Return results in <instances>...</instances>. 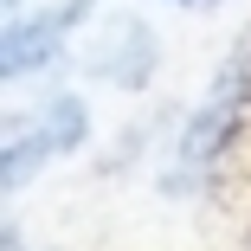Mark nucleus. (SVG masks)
<instances>
[{
    "mask_svg": "<svg viewBox=\"0 0 251 251\" xmlns=\"http://www.w3.org/2000/svg\"><path fill=\"white\" fill-rule=\"evenodd\" d=\"M245 103H251V32L226 52V65L213 71L206 97L187 110L174 148H168V174H161V193H193L200 180H206L219 168V155L232 148L238 123H245Z\"/></svg>",
    "mask_w": 251,
    "mask_h": 251,
    "instance_id": "obj_1",
    "label": "nucleus"
},
{
    "mask_svg": "<svg viewBox=\"0 0 251 251\" xmlns=\"http://www.w3.org/2000/svg\"><path fill=\"white\" fill-rule=\"evenodd\" d=\"M84 71L97 77V84H116V90H148L155 84V71H161V39H155V26H148L142 13H103V26H97L90 39H84Z\"/></svg>",
    "mask_w": 251,
    "mask_h": 251,
    "instance_id": "obj_2",
    "label": "nucleus"
},
{
    "mask_svg": "<svg viewBox=\"0 0 251 251\" xmlns=\"http://www.w3.org/2000/svg\"><path fill=\"white\" fill-rule=\"evenodd\" d=\"M90 13V0H65V7H26L7 20V39H0V71L7 77H32L45 65H58L71 26Z\"/></svg>",
    "mask_w": 251,
    "mask_h": 251,
    "instance_id": "obj_3",
    "label": "nucleus"
},
{
    "mask_svg": "<svg viewBox=\"0 0 251 251\" xmlns=\"http://www.w3.org/2000/svg\"><path fill=\"white\" fill-rule=\"evenodd\" d=\"M26 129L39 135L45 155H77V148L90 142V103H84L77 90H58V97H45V103L32 110Z\"/></svg>",
    "mask_w": 251,
    "mask_h": 251,
    "instance_id": "obj_4",
    "label": "nucleus"
},
{
    "mask_svg": "<svg viewBox=\"0 0 251 251\" xmlns=\"http://www.w3.org/2000/svg\"><path fill=\"white\" fill-rule=\"evenodd\" d=\"M45 161H52V155L39 148V135H32V129H26V135H13V142H7V168H0V187H7V193H20V187H26Z\"/></svg>",
    "mask_w": 251,
    "mask_h": 251,
    "instance_id": "obj_5",
    "label": "nucleus"
},
{
    "mask_svg": "<svg viewBox=\"0 0 251 251\" xmlns=\"http://www.w3.org/2000/svg\"><path fill=\"white\" fill-rule=\"evenodd\" d=\"M168 7H219V0H168Z\"/></svg>",
    "mask_w": 251,
    "mask_h": 251,
    "instance_id": "obj_6",
    "label": "nucleus"
},
{
    "mask_svg": "<svg viewBox=\"0 0 251 251\" xmlns=\"http://www.w3.org/2000/svg\"><path fill=\"white\" fill-rule=\"evenodd\" d=\"M7 13H26V7H20V0H7Z\"/></svg>",
    "mask_w": 251,
    "mask_h": 251,
    "instance_id": "obj_7",
    "label": "nucleus"
}]
</instances>
